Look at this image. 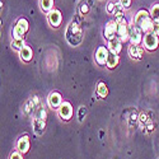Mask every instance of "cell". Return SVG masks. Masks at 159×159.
<instances>
[{
  "label": "cell",
  "instance_id": "cell-22",
  "mask_svg": "<svg viewBox=\"0 0 159 159\" xmlns=\"http://www.w3.org/2000/svg\"><path fill=\"white\" fill-rule=\"evenodd\" d=\"M10 46H11L13 50H16V51L20 52V51L23 50V47H24V46H27V45H25L24 38H13Z\"/></svg>",
  "mask_w": 159,
  "mask_h": 159
},
{
  "label": "cell",
  "instance_id": "cell-2",
  "mask_svg": "<svg viewBox=\"0 0 159 159\" xmlns=\"http://www.w3.org/2000/svg\"><path fill=\"white\" fill-rule=\"evenodd\" d=\"M30 28V23L25 18H19L17 19L14 27H13V38H24V36L27 34Z\"/></svg>",
  "mask_w": 159,
  "mask_h": 159
},
{
  "label": "cell",
  "instance_id": "cell-10",
  "mask_svg": "<svg viewBox=\"0 0 159 159\" xmlns=\"http://www.w3.org/2000/svg\"><path fill=\"white\" fill-rule=\"evenodd\" d=\"M62 96L61 93H59V92L54 90V92H51V93L48 94L47 97V104H48V107L52 108V110H59L60 108V106L62 104Z\"/></svg>",
  "mask_w": 159,
  "mask_h": 159
},
{
  "label": "cell",
  "instance_id": "cell-7",
  "mask_svg": "<svg viewBox=\"0 0 159 159\" xmlns=\"http://www.w3.org/2000/svg\"><path fill=\"white\" fill-rule=\"evenodd\" d=\"M57 112H59V116L61 117V120H64V121H69L70 118L73 117V115H74L73 106L68 101L62 102V104L60 106V108L57 110Z\"/></svg>",
  "mask_w": 159,
  "mask_h": 159
},
{
  "label": "cell",
  "instance_id": "cell-3",
  "mask_svg": "<svg viewBox=\"0 0 159 159\" xmlns=\"http://www.w3.org/2000/svg\"><path fill=\"white\" fill-rule=\"evenodd\" d=\"M143 47L147 51H155L159 47V36L154 32L145 33L143 38Z\"/></svg>",
  "mask_w": 159,
  "mask_h": 159
},
{
  "label": "cell",
  "instance_id": "cell-17",
  "mask_svg": "<svg viewBox=\"0 0 159 159\" xmlns=\"http://www.w3.org/2000/svg\"><path fill=\"white\" fill-rule=\"evenodd\" d=\"M19 57L24 62H30L33 59V50L30 46H24L23 50L19 52Z\"/></svg>",
  "mask_w": 159,
  "mask_h": 159
},
{
  "label": "cell",
  "instance_id": "cell-8",
  "mask_svg": "<svg viewBox=\"0 0 159 159\" xmlns=\"http://www.w3.org/2000/svg\"><path fill=\"white\" fill-rule=\"evenodd\" d=\"M117 38H120L122 43L130 41V24L127 23V20L118 23V25H117Z\"/></svg>",
  "mask_w": 159,
  "mask_h": 159
},
{
  "label": "cell",
  "instance_id": "cell-16",
  "mask_svg": "<svg viewBox=\"0 0 159 159\" xmlns=\"http://www.w3.org/2000/svg\"><path fill=\"white\" fill-rule=\"evenodd\" d=\"M90 7H92V2L89 0H82L79 3V7H78V11H79V16L80 17H87L90 11Z\"/></svg>",
  "mask_w": 159,
  "mask_h": 159
},
{
  "label": "cell",
  "instance_id": "cell-15",
  "mask_svg": "<svg viewBox=\"0 0 159 159\" xmlns=\"http://www.w3.org/2000/svg\"><path fill=\"white\" fill-rule=\"evenodd\" d=\"M33 130L36 132V135H43V132L46 130V120H41V118L33 117Z\"/></svg>",
  "mask_w": 159,
  "mask_h": 159
},
{
  "label": "cell",
  "instance_id": "cell-4",
  "mask_svg": "<svg viewBox=\"0 0 159 159\" xmlns=\"http://www.w3.org/2000/svg\"><path fill=\"white\" fill-rule=\"evenodd\" d=\"M144 33L143 31L138 27L135 23L130 24V45H141L143 43Z\"/></svg>",
  "mask_w": 159,
  "mask_h": 159
},
{
  "label": "cell",
  "instance_id": "cell-5",
  "mask_svg": "<svg viewBox=\"0 0 159 159\" xmlns=\"http://www.w3.org/2000/svg\"><path fill=\"white\" fill-rule=\"evenodd\" d=\"M108 56H110V50L107 46H99L94 54V60L97 62V65L99 66H106L107 64V60H108Z\"/></svg>",
  "mask_w": 159,
  "mask_h": 159
},
{
  "label": "cell",
  "instance_id": "cell-23",
  "mask_svg": "<svg viewBox=\"0 0 159 159\" xmlns=\"http://www.w3.org/2000/svg\"><path fill=\"white\" fill-rule=\"evenodd\" d=\"M149 13H150L152 19H153L155 23H159V3L153 4L152 8H150V10H149Z\"/></svg>",
  "mask_w": 159,
  "mask_h": 159
},
{
  "label": "cell",
  "instance_id": "cell-1",
  "mask_svg": "<svg viewBox=\"0 0 159 159\" xmlns=\"http://www.w3.org/2000/svg\"><path fill=\"white\" fill-rule=\"evenodd\" d=\"M83 37H84V34H83V28H82L80 23H79L76 19L71 20L65 30L66 42H68L70 46L75 47V46H79L82 43Z\"/></svg>",
  "mask_w": 159,
  "mask_h": 159
},
{
  "label": "cell",
  "instance_id": "cell-24",
  "mask_svg": "<svg viewBox=\"0 0 159 159\" xmlns=\"http://www.w3.org/2000/svg\"><path fill=\"white\" fill-rule=\"evenodd\" d=\"M85 116H87V107H84V106H80L79 110H78V120H79V122H83Z\"/></svg>",
  "mask_w": 159,
  "mask_h": 159
},
{
  "label": "cell",
  "instance_id": "cell-21",
  "mask_svg": "<svg viewBox=\"0 0 159 159\" xmlns=\"http://www.w3.org/2000/svg\"><path fill=\"white\" fill-rule=\"evenodd\" d=\"M54 5H55L54 0H39V7H41V10L43 13H47V14L52 9H55Z\"/></svg>",
  "mask_w": 159,
  "mask_h": 159
},
{
  "label": "cell",
  "instance_id": "cell-19",
  "mask_svg": "<svg viewBox=\"0 0 159 159\" xmlns=\"http://www.w3.org/2000/svg\"><path fill=\"white\" fill-rule=\"evenodd\" d=\"M149 17H150V13H149L148 10H145V9H140V10L136 13V14H135L132 23H135L136 25H139L143 20H145V19L149 18Z\"/></svg>",
  "mask_w": 159,
  "mask_h": 159
},
{
  "label": "cell",
  "instance_id": "cell-14",
  "mask_svg": "<svg viewBox=\"0 0 159 159\" xmlns=\"http://www.w3.org/2000/svg\"><path fill=\"white\" fill-rule=\"evenodd\" d=\"M110 52H112V54H116V55H120V52L122 51V42L120 38H113L111 39V41H108V45H107Z\"/></svg>",
  "mask_w": 159,
  "mask_h": 159
},
{
  "label": "cell",
  "instance_id": "cell-18",
  "mask_svg": "<svg viewBox=\"0 0 159 159\" xmlns=\"http://www.w3.org/2000/svg\"><path fill=\"white\" fill-rule=\"evenodd\" d=\"M96 94L99 99H104L108 96V87L104 82H99L97 84V89H96Z\"/></svg>",
  "mask_w": 159,
  "mask_h": 159
},
{
  "label": "cell",
  "instance_id": "cell-12",
  "mask_svg": "<svg viewBox=\"0 0 159 159\" xmlns=\"http://www.w3.org/2000/svg\"><path fill=\"white\" fill-rule=\"evenodd\" d=\"M30 147H31V140H30V135L27 134H24L22 135L18 141H17V145H16V148L18 152H20L22 154H25V153H28L30 150Z\"/></svg>",
  "mask_w": 159,
  "mask_h": 159
},
{
  "label": "cell",
  "instance_id": "cell-27",
  "mask_svg": "<svg viewBox=\"0 0 159 159\" xmlns=\"http://www.w3.org/2000/svg\"><path fill=\"white\" fill-rule=\"evenodd\" d=\"M118 2H120V4L124 7V9H129L131 7L132 0H118Z\"/></svg>",
  "mask_w": 159,
  "mask_h": 159
},
{
  "label": "cell",
  "instance_id": "cell-26",
  "mask_svg": "<svg viewBox=\"0 0 159 159\" xmlns=\"http://www.w3.org/2000/svg\"><path fill=\"white\" fill-rule=\"evenodd\" d=\"M9 159H23V154L20 152H18V150H14V152L10 153Z\"/></svg>",
  "mask_w": 159,
  "mask_h": 159
},
{
  "label": "cell",
  "instance_id": "cell-13",
  "mask_svg": "<svg viewBox=\"0 0 159 159\" xmlns=\"http://www.w3.org/2000/svg\"><path fill=\"white\" fill-rule=\"evenodd\" d=\"M144 51L145 48L140 45H130L129 46V56L134 60H141L144 56Z\"/></svg>",
  "mask_w": 159,
  "mask_h": 159
},
{
  "label": "cell",
  "instance_id": "cell-20",
  "mask_svg": "<svg viewBox=\"0 0 159 159\" xmlns=\"http://www.w3.org/2000/svg\"><path fill=\"white\" fill-rule=\"evenodd\" d=\"M118 64H120V56L116 55V54H112V52H110V56H108V60H107V64H106V66H107L108 69H116Z\"/></svg>",
  "mask_w": 159,
  "mask_h": 159
},
{
  "label": "cell",
  "instance_id": "cell-11",
  "mask_svg": "<svg viewBox=\"0 0 159 159\" xmlns=\"http://www.w3.org/2000/svg\"><path fill=\"white\" fill-rule=\"evenodd\" d=\"M47 20L50 23L51 27L54 28H59L62 22V14L59 9H52L48 14H47Z\"/></svg>",
  "mask_w": 159,
  "mask_h": 159
},
{
  "label": "cell",
  "instance_id": "cell-6",
  "mask_svg": "<svg viewBox=\"0 0 159 159\" xmlns=\"http://www.w3.org/2000/svg\"><path fill=\"white\" fill-rule=\"evenodd\" d=\"M39 106H41V103H39V98L37 96H33L32 98H30L27 102H25V104L23 106V113L27 115V116H30L32 113L34 115Z\"/></svg>",
  "mask_w": 159,
  "mask_h": 159
},
{
  "label": "cell",
  "instance_id": "cell-9",
  "mask_svg": "<svg viewBox=\"0 0 159 159\" xmlns=\"http://www.w3.org/2000/svg\"><path fill=\"white\" fill-rule=\"evenodd\" d=\"M117 23L112 19V20H108L104 25V31H103V36L107 41H111V39L116 38L117 37Z\"/></svg>",
  "mask_w": 159,
  "mask_h": 159
},
{
  "label": "cell",
  "instance_id": "cell-25",
  "mask_svg": "<svg viewBox=\"0 0 159 159\" xmlns=\"http://www.w3.org/2000/svg\"><path fill=\"white\" fill-rule=\"evenodd\" d=\"M115 10H116V2H113V0L107 2V5H106V11H107L110 16H113Z\"/></svg>",
  "mask_w": 159,
  "mask_h": 159
}]
</instances>
